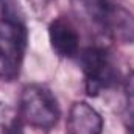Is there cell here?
Here are the masks:
<instances>
[{"label": "cell", "mask_w": 134, "mask_h": 134, "mask_svg": "<svg viewBox=\"0 0 134 134\" xmlns=\"http://www.w3.org/2000/svg\"><path fill=\"white\" fill-rule=\"evenodd\" d=\"M130 134H134V133H130Z\"/></svg>", "instance_id": "obj_11"}, {"label": "cell", "mask_w": 134, "mask_h": 134, "mask_svg": "<svg viewBox=\"0 0 134 134\" xmlns=\"http://www.w3.org/2000/svg\"><path fill=\"white\" fill-rule=\"evenodd\" d=\"M75 16L101 34L122 41L134 39L133 16L111 0H70Z\"/></svg>", "instance_id": "obj_1"}, {"label": "cell", "mask_w": 134, "mask_h": 134, "mask_svg": "<svg viewBox=\"0 0 134 134\" xmlns=\"http://www.w3.org/2000/svg\"><path fill=\"white\" fill-rule=\"evenodd\" d=\"M80 61L84 75L86 92L91 97L100 95L103 91L111 89L117 83L119 72L106 48L98 45L87 47L81 52Z\"/></svg>", "instance_id": "obj_4"}, {"label": "cell", "mask_w": 134, "mask_h": 134, "mask_svg": "<svg viewBox=\"0 0 134 134\" xmlns=\"http://www.w3.org/2000/svg\"><path fill=\"white\" fill-rule=\"evenodd\" d=\"M67 134H101L103 119L100 112L86 101H75L67 117Z\"/></svg>", "instance_id": "obj_5"}, {"label": "cell", "mask_w": 134, "mask_h": 134, "mask_svg": "<svg viewBox=\"0 0 134 134\" xmlns=\"http://www.w3.org/2000/svg\"><path fill=\"white\" fill-rule=\"evenodd\" d=\"M125 91L130 97V100H134V72L128 75V78L125 80Z\"/></svg>", "instance_id": "obj_9"}, {"label": "cell", "mask_w": 134, "mask_h": 134, "mask_svg": "<svg viewBox=\"0 0 134 134\" xmlns=\"http://www.w3.org/2000/svg\"><path fill=\"white\" fill-rule=\"evenodd\" d=\"M125 123L130 130V133H134V100H130L126 111H125Z\"/></svg>", "instance_id": "obj_8"}, {"label": "cell", "mask_w": 134, "mask_h": 134, "mask_svg": "<svg viewBox=\"0 0 134 134\" xmlns=\"http://www.w3.org/2000/svg\"><path fill=\"white\" fill-rule=\"evenodd\" d=\"M48 41L53 52L61 58H75L80 52V36L75 27L63 17H58L50 24Z\"/></svg>", "instance_id": "obj_6"}, {"label": "cell", "mask_w": 134, "mask_h": 134, "mask_svg": "<svg viewBox=\"0 0 134 134\" xmlns=\"http://www.w3.org/2000/svg\"><path fill=\"white\" fill-rule=\"evenodd\" d=\"M19 120H20L19 114H16V111L9 104L0 101V134L5 133L8 128H11Z\"/></svg>", "instance_id": "obj_7"}, {"label": "cell", "mask_w": 134, "mask_h": 134, "mask_svg": "<svg viewBox=\"0 0 134 134\" xmlns=\"http://www.w3.org/2000/svg\"><path fill=\"white\" fill-rule=\"evenodd\" d=\"M2 134H24V130H22V120H19L17 123H14L11 128H8L5 133Z\"/></svg>", "instance_id": "obj_10"}, {"label": "cell", "mask_w": 134, "mask_h": 134, "mask_svg": "<svg viewBox=\"0 0 134 134\" xmlns=\"http://www.w3.org/2000/svg\"><path fill=\"white\" fill-rule=\"evenodd\" d=\"M27 30L20 19L0 17V80L14 81L24 61Z\"/></svg>", "instance_id": "obj_3"}, {"label": "cell", "mask_w": 134, "mask_h": 134, "mask_svg": "<svg viewBox=\"0 0 134 134\" xmlns=\"http://www.w3.org/2000/svg\"><path fill=\"white\" fill-rule=\"evenodd\" d=\"M19 117L30 126L52 130L61 117V109L48 87L42 84H28L22 89L19 98Z\"/></svg>", "instance_id": "obj_2"}]
</instances>
